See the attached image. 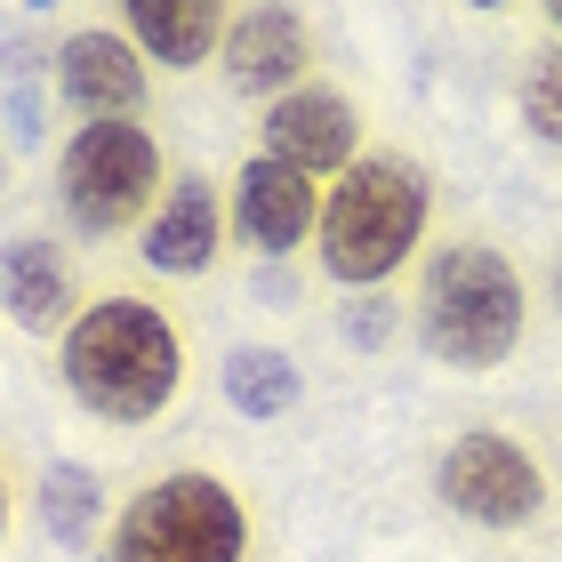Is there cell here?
Here are the masks:
<instances>
[{
  "label": "cell",
  "mask_w": 562,
  "mask_h": 562,
  "mask_svg": "<svg viewBox=\"0 0 562 562\" xmlns=\"http://www.w3.org/2000/svg\"><path fill=\"white\" fill-rule=\"evenodd\" d=\"M522 130L562 153V41L539 48V57H530V72H522Z\"/></svg>",
  "instance_id": "9a60e30c"
},
{
  "label": "cell",
  "mask_w": 562,
  "mask_h": 562,
  "mask_svg": "<svg viewBox=\"0 0 562 562\" xmlns=\"http://www.w3.org/2000/svg\"><path fill=\"white\" fill-rule=\"evenodd\" d=\"M258 137H266L258 153H273V161H290L305 177H346L353 161H362V113H353L338 89H322V81L273 97Z\"/></svg>",
  "instance_id": "ba28073f"
},
{
  "label": "cell",
  "mask_w": 562,
  "mask_h": 562,
  "mask_svg": "<svg viewBox=\"0 0 562 562\" xmlns=\"http://www.w3.org/2000/svg\"><path fill=\"white\" fill-rule=\"evenodd\" d=\"M57 193L81 234H130L161 201V137L145 121H81L57 153Z\"/></svg>",
  "instance_id": "277c9868"
},
{
  "label": "cell",
  "mask_w": 562,
  "mask_h": 562,
  "mask_svg": "<svg viewBox=\"0 0 562 562\" xmlns=\"http://www.w3.org/2000/svg\"><path fill=\"white\" fill-rule=\"evenodd\" d=\"M72 297H81V281H72V258L57 241H41V234L0 241V314H9L16 329L65 338L72 329Z\"/></svg>",
  "instance_id": "7c38bea8"
},
{
  "label": "cell",
  "mask_w": 562,
  "mask_h": 562,
  "mask_svg": "<svg viewBox=\"0 0 562 562\" xmlns=\"http://www.w3.org/2000/svg\"><path fill=\"white\" fill-rule=\"evenodd\" d=\"M33 9H57V0H33Z\"/></svg>",
  "instance_id": "44dd1931"
},
{
  "label": "cell",
  "mask_w": 562,
  "mask_h": 562,
  "mask_svg": "<svg viewBox=\"0 0 562 562\" xmlns=\"http://www.w3.org/2000/svg\"><path fill=\"white\" fill-rule=\"evenodd\" d=\"M57 89L89 121H130L145 105V48L121 33H72L57 48Z\"/></svg>",
  "instance_id": "8fae6325"
},
{
  "label": "cell",
  "mask_w": 562,
  "mask_h": 562,
  "mask_svg": "<svg viewBox=\"0 0 562 562\" xmlns=\"http://www.w3.org/2000/svg\"><path fill=\"white\" fill-rule=\"evenodd\" d=\"M539 9H547V24H554V33H562V0H539Z\"/></svg>",
  "instance_id": "e0dca14e"
},
{
  "label": "cell",
  "mask_w": 562,
  "mask_h": 562,
  "mask_svg": "<svg viewBox=\"0 0 562 562\" xmlns=\"http://www.w3.org/2000/svg\"><path fill=\"white\" fill-rule=\"evenodd\" d=\"M89 515H97V482L57 467V474H48V530H57V539H81Z\"/></svg>",
  "instance_id": "2e32d148"
},
{
  "label": "cell",
  "mask_w": 562,
  "mask_h": 562,
  "mask_svg": "<svg viewBox=\"0 0 562 562\" xmlns=\"http://www.w3.org/2000/svg\"><path fill=\"white\" fill-rule=\"evenodd\" d=\"M217 57H225V81L241 97H290L314 72V33H305V16L290 0H258V9H241L225 24Z\"/></svg>",
  "instance_id": "9c48e42d"
},
{
  "label": "cell",
  "mask_w": 562,
  "mask_h": 562,
  "mask_svg": "<svg viewBox=\"0 0 562 562\" xmlns=\"http://www.w3.org/2000/svg\"><path fill=\"white\" fill-rule=\"evenodd\" d=\"M530 329V290L506 249L442 241L418 273V338L450 370H498Z\"/></svg>",
  "instance_id": "3957f363"
},
{
  "label": "cell",
  "mask_w": 562,
  "mask_h": 562,
  "mask_svg": "<svg viewBox=\"0 0 562 562\" xmlns=\"http://www.w3.org/2000/svg\"><path fill=\"white\" fill-rule=\"evenodd\" d=\"M434 491L458 522H482V530H522L547 515V467L539 450L515 442L498 426H474L434 458Z\"/></svg>",
  "instance_id": "8992f818"
},
{
  "label": "cell",
  "mask_w": 562,
  "mask_h": 562,
  "mask_svg": "<svg viewBox=\"0 0 562 562\" xmlns=\"http://www.w3.org/2000/svg\"><path fill=\"white\" fill-rule=\"evenodd\" d=\"M0 530H9V482H0Z\"/></svg>",
  "instance_id": "ac0fdd59"
},
{
  "label": "cell",
  "mask_w": 562,
  "mask_h": 562,
  "mask_svg": "<svg viewBox=\"0 0 562 562\" xmlns=\"http://www.w3.org/2000/svg\"><path fill=\"white\" fill-rule=\"evenodd\" d=\"M153 65H201L225 48V0H113Z\"/></svg>",
  "instance_id": "4fadbf2b"
},
{
  "label": "cell",
  "mask_w": 562,
  "mask_h": 562,
  "mask_svg": "<svg viewBox=\"0 0 562 562\" xmlns=\"http://www.w3.org/2000/svg\"><path fill=\"white\" fill-rule=\"evenodd\" d=\"M426 169L402 161V153H362L346 177H329L322 193V273L346 281V290H378L394 281V266L418 258L426 241Z\"/></svg>",
  "instance_id": "7a4b0ae2"
},
{
  "label": "cell",
  "mask_w": 562,
  "mask_h": 562,
  "mask_svg": "<svg viewBox=\"0 0 562 562\" xmlns=\"http://www.w3.org/2000/svg\"><path fill=\"white\" fill-rule=\"evenodd\" d=\"M217 241H225V201H217V186L210 177H177V186L153 201V217H145V234H137V249H145V266L153 273H210L217 266Z\"/></svg>",
  "instance_id": "30bf717a"
},
{
  "label": "cell",
  "mask_w": 562,
  "mask_h": 562,
  "mask_svg": "<svg viewBox=\"0 0 562 562\" xmlns=\"http://www.w3.org/2000/svg\"><path fill=\"white\" fill-rule=\"evenodd\" d=\"M554 305H562V258H554Z\"/></svg>",
  "instance_id": "d6986e66"
},
{
  "label": "cell",
  "mask_w": 562,
  "mask_h": 562,
  "mask_svg": "<svg viewBox=\"0 0 562 562\" xmlns=\"http://www.w3.org/2000/svg\"><path fill=\"white\" fill-rule=\"evenodd\" d=\"M57 370L89 418L145 426L169 411L177 378H186V346H177V322L153 297L121 290V297H97L72 314V329L57 338Z\"/></svg>",
  "instance_id": "6da1fadb"
},
{
  "label": "cell",
  "mask_w": 562,
  "mask_h": 562,
  "mask_svg": "<svg viewBox=\"0 0 562 562\" xmlns=\"http://www.w3.org/2000/svg\"><path fill=\"white\" fill-rule=\"evenodd\" d=\"M467 9H506V0H467Z\"/></svg>",
  "instance_id": "ffe728a7"
},
{
  "label": "cell",
  "mask_w": 562,
  "mask_h": 562,
  "mask_svg": "<svg viewBox=\"0 0 562 562\" xmlns=\"http://www.w3.org/2000/svg\"><path fill=\"white\" fill-rule=\"evenodd\" d=\"M0 177H9V153H0Z\"/></svg>",
  "instance_id": "7402d4cb"
},
{
  "label": "cell",
  "mask_w": 562,
  "mask_h": 562,
  "mask_svg": "<svg viewBox=\"0 0 562 562\" xmlns=\"http://www.w3.org/2000/svg\"><path fill=\"white\" fill-rule=\"evenodd\" d=\"M225 225L258 249V258H290L305 234H322V186L273 153H249L234 177V201H225Z\"/></svg>",
  "instance_id": "52a82bcc"
},
{
  "label": "cell",
  "mask_w": 562,
  "mask_h": 562,
  "mask_svg": "<svg viewBox=\"0 0 562 562\" xmlns=\"http://www.w3.org/2000/svg\"><path fill=\"white\" fill-rule=\"evenodd\" d=\"M249 515L217 474H169L113 522V562H241Z\"/></svg>",
  "instance_id": "5b68a950"
},
{
  "label": "cell",
  "mask_w": 562,
  "mask_h": 562,
  "mask_svg": "<svg viewBox=\"0 0 562 562\" xmlns=\"http://www.w3.org/2000/svg\"><path fill=\"white\" fill-rule=\"evenodd\" d=\"M225 394H234L241 418H281L297 402V362L273 346H241L234 362H225Z\"/></svg>",
  "instance_id": "5bb4252c"
}]
</instances>
